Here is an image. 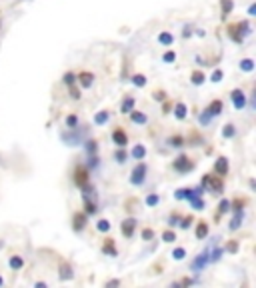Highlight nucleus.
<instances>
[{
	"label": "nucleus",
	"mask_w": 256,
	"mask_h": 288,
	"mask_svg": "<svg viewBox=\"0 0 256 288\" xmlns=\"http://www.w3.org/2000/svg\"><path fill=\"white\" fill-rule=\"evenodd\" d=\"M202 186H204V188H208V192H214V194H220V192H222V180H220V176L204 174V178H202Z\"/></svg>",
	"instance_id": "obj_1"
},
{
	"label": "nucleus",
	"mask_w": 256,
	"mask_h": 288,
	"mask_svg": "<svg viewBox=\"0 0 256 288\" xmlns=\"http://www.w3.org/2000/svg\"><path fill=\"white\" fill-rule=\"evenodd\" d=\"M144 178H146V166H144V164L134 166L132 176H130V182H132V184H136V186H140V184L144 182Z\"/></svg>",
	"instance_id": "obj_2"
},
{
	"label": "nucleus",
	"mask_w": 256,
	"mask_h": 288,
	"mask_svg": "<svg viewBox=\"0 0 256 288\" xmlns=\"http://www.w3.org/2000/svg\"><path fill=\"white\" fill-rule=\"evenodd\" d=\"M230 98H232V104H234V108H236V110L244 108V104H246V96H244L242 90H232Z\"/></svg>",
	"instance_id": "obj_3"
},
{
	"label": "nucleus",
	"mask_w": 256,
	"mask_h": 288,
	"mask_svg": "<svg viewBox=\"0 0 256 288\" xmlns=\"http://www.w3.org/2000/svg\"><path fill=\"white\" fill-rule=\"evenodd\" d=\"M58 276H60V280H72L74 278V272H72V266L68 262H62L60 266H58Z\"/></svg>",
	"instance_id": "obj_4"
},
{
	"label": "nucleus",
	"mask_w": 256,
	"mask_h": 288,
	"mask_svg": "<svg viewBox=\"0 0 256 288\" xmlns=\"http://www.w3.org/2000/svg\"><path fill=\"white\" fill-rule=\"evenodd\" d=\"M174 168H176L178 172H188V170L194 168V164H192V160H188L186 156H178L176 162H174Z\"/></svg>",
	"instance_id": "obj_5"
},
{
	"label": "nucleus",
	"mask_w": 256,
	"mask_h": 288,
	"mask_svg": "<svg viewBox=\"0 0 256 288\" xmlns=\"http://www.w3.org/2000/svg\"><path fill=\"white\" fill-rule=\"evenodd\" d=\"M134 228H136V220H134V218L124 220L122 226H120V230H122V234H124L126 238H130V236L134 234Z\"/></svg>",
	"instance_id": "obj_6"
},
{
	"label": "nucleus",
	"mask_w": 256,
	"mask_h": 288,
	"mask_svg": "<svg viewBox=\"0 0 256 288\" xmlns=\"http://www.w3.org/2000/svg\"><path fill=\"white\" fill-rule=\"evenodd\" d=\"M76 80H78V84H80V86L90 88V86H92V82H94V74H90V72H80V74L76 76Z\"/></svg>",
	"instance_id": "obj_7"
},
{
	"label": "nucleus",
	"mask_w": 256,
	"mask_h": 288,
	"mask_svg": "<svg viewBox=\"0 0 256 288\" xmlns=\"http://www.w3.org/2000/svg\"><path fill=\"white\" fill-rule=\"evenodd\" d=\"M112 140H114V142H116V144H118V146H120V148H122V146H126V144H128V136H126V134H124V130H120V128H118V130H114V132H112Z\"/></svg>",
	"instance_id": "obj_8"
},
{
	"label": "nucleus",
	"mask_w": 256,
	"mask_h": 288,
	"mask_svg": "<svg viewBox=\"0 0 256 288\" xmlns=\"http://www.w3.org/2000/svg\"><path fill=\"white\" fill-rule=\"evenodd\" d=\"M208 260H210V252L206 250L204 254H200V256L194 260V264H192V268H194V270H200V268L204 266V264H208Z\"/></svg>",
	"instance_id": "obj_9"
},
{
	"label": "nucleus",
	"mask_w": 256,
	"mask_h": 288,
	"mask_svg": "<svg viewBox=\"0 0 256 288\" xmlns=\"http://www.w3.org/2000/svg\"><path fill=\"white\" fill-rule=\"evenodd\" d=\"M214 170H216V174L224 176V174L228 172V160H226V158H218L216 164H214Z\"/></svg>",
	"instance_id": "obj_10"
},
{
	"label": "nucleus",
	"mask_w": 256,
	"mask_h": 288,
	"mask_svg": "<svg viewBox=\"0 0 256 288\" xmlns=\"http://www.w3.org/2000/svg\"><path fill=\"white\" fill-rule=\"evenodd\" d=\"M74 180H76L78 186H84V184H86V182H88V174H86V170L78 168V170H76V176H74Z\"/></svg>",
	"instance_id": "obj_11"
},
{
	"label": "nucleus",
	"mask_w": 256,
	"mask_h": 288,
	"mask_svg": "<svg viewBox=\"0 0 256 288\" xmlns=\"http://www.w3.org/2000/svg\"><path fill=\"white\" fill-rule=\"evenodd\" d=\"M206 112H210V116H218V114L222 112V102H220V100H214V102L208 106Z\"/></svg>",
	"instance_id": "obj_12"
},
{
	"label": "nucleus",
	"mask_w": 256,
	"mask_h": 288,
	"mask_svg": "<svg viewBox=\"0 0 256 288\" xmlns=\"http://www.w3.org/2000/svg\"><path fill=\"white\" fill-rule=\"evenodd\" d=\"M242 218H244L242 210H236V214H234V218L230 220V230H236V228L242 224Z\"/></svg>",
	"instance_id": "obj_13"
},
{
	"label": "nucleus",
	"mask_w": 256,
	"mask_h": 288,
	"mask_svg": "<svg viewBox=\"0 0 256 288\" xmlns=\"http://www.w3.org/2000/svg\"><path fill=\"white\" fill-rule=\"evenodd\" d=\"M128 114H130L132 122H136V124H146V120H148L144 112H136V110H130V112H128Z\"/></svg>",
	"instance_id": "obj_14"
},
{
	"label": "nucleus",
	"mask_w": 256,
	"mask_h": 288,
	"mask_svg": "<svg viewBox=\"0 0 256 288\" xmlns=\"http://www.w3.org/2000/svg\"><path fill=\"white\" fill-rule=\"evenodd\" d=\"M86 226V216L84 214H74V230H82Z\"/></svg>",
	"instance_id": "obj_15"
},
{
	"label": "nucleus",
	"mask_w": 256,
	"mask_h": 288,
	"mask_svg": "<svg viewBox=\"0 0 256 288\" xmlns=\"http://www.w3.org/2000/svg\"><path fill=\"white\" fill-rule=\"evenodd\" d=\"M130 110H134V98H126V100L122 102V106H120V112H122V114H128Z\"/></svg>",
	"instance_id": "obj_16"
},
{
	"label": "nucleus",
	"mask_w": 256,
	"mask_h": 288,
	"mask_svg": "<svg viewBox=\"0 0 256 288\" xmlns=\"http://www.w3.org/2000/svg\"><path fill=\"white\" fill-rule=\"evenodd\" d=\"M174 114H176L178 120H184V118H186V104L178 102V104L174 106Z\"/></svg>",
	"instance_id": "obj_17"
},
{
	"label": "nucleus",
	"mask_w": 256,
	"mask_h": 288,
	"mask_svg": "<svg viewBox=\"0 0 256 288\" xmlns=\"http://www.w3.org/2000/svg\"><path fill=\"white\" fill-rule=\"evenodd\" d=\"M172 34L170 32H160V36H158V42L160 44H164V46H170V44H172Z\"/></svg>",
	"instance_id": "obj_18"
},
{
	"label": "nucleus",
	"mask_w": 256,
	"mask_h": 288,
	"mask_svg": "<svg viewBox=\"0 0 256 288\" xmlns=\"http://www.w3.org/2000/svg\"><path fill=\"white\" fill-rule=\"evenodd\" d=\"M102 250H104L106 254H110V256H116V248H114V242H112V240H106L104 246H102Z\"/></svg>",
	"instance_id": "obj_19"
},
{
	"label": "nucleus",
	"mask_w": 256,
	"mask_h": 288,
	"mask_svg": "<svg viewBox=\"0 0 256 288\" xmlns=\"http://www.w3.org/2000/svg\"><path fill=\"white\" fill-rule=\"evenodd\" d=\"M206 234H208V224L206 222H198V226H196V238H206Z\"/></svg>",
	"instance_id": "obj_20"
},
{
	"label": "nucleus",
	"mask_w": 256,
	"mask_h": 288,
	"mask_svg": "<svg viewBox=\"0 0 256 288\" xmlns=\"http://www.w3.org/2000/svg\"><path fill=\"white\" fill-rule=\"evenodd\" d=\"M132 156H134L136 160H142V158L146 156V148H144V146H134V148H132Z\"/></svg>",
	"instance_id": "obj_21"
},
{
	"label": "nucleus",
	"mask_w": 256,
	"mask_h": 288,
	"mask_svg": "<svg viewBox=\"0 0 256 288\" xmlns=\"http://www.w3.org/2000/svg\"><path fill=\"white\" fill-rule=\"evenodd\" d=\"M8 264H10V268L18 270V268H22V264H24V260H22V258H20V256H12Z\"/></svg>",
	"instance_id": "obj_22"
},
{
	"label": "nucleus",
	"mask_w": 256,
	"mask_h": 288,
	"mask_svg": "<svg viewBox=\"0 0 256 288\" xmlns=\"http://www.w3.org/2000/svg\"><path fill=\"white\" fill-rule=\"evenodd\" d=\"M240 68H242L244 72H252V70H254V62H252L250 58H244V60H240Z\"/></svg>",
	"instance_id": "obj_23"
},
{
	"label": "nucleus",
	"mask_w": 256,
	"mask_h": 288,
	"mask_svg": "<svg viewBox=\"0 0 256 288\" xmlns=\"http://www.w3.org/2000/svg\"><path fill=\"white\" fill-rule=\"evenodd\" d=\"M220 8H222V16L230 14V12H232V8H234V4H232V0H222V4H220Z\"/></svg>",
	"instance_id": "obj_24"
},
{
	"label": "nucleus",
	"mask_w": 256,
	"mask_h": 288,
	"mask_svg": "<svg viewBox=\"0 0 256 288\" xmlns=\"http://www.w3.org/2000/svg\"><path fill=\"white\" fill-rule=\"evenodd\" d=\"M190 80H192V84H196V86H200L202 82H204V74L202 72H192V76H190Z\"/></svg>",
	"instance_id": "obj_25"
},
{
	"label": "nucleus",
	"mask_w": 256,
	"mask_h": 288,
	"mask_svg": "<svg viewBox=\"0 0 256 288\" xmlns=\"http://www.w3.org/2000/svg\"><path fill=\"white\" fill-rule=\"evenodd\" d=\"M192 192H194V190H188V188H182V190H178L174 196L178 198V200H184V198H190L192 196Z\"/></svg>",
	"instance_id": "obj_26"
},
{
	"label": "nucleus",
	"mask_w": 256,
	"mask_h": 288,
	"mask_svg": "<svg viewBox=\"0 0 256 288\" xmlns=\"http://www.w3.org/2000/svg\"><path fill=\"white\" fill-rule=\"evenodd\" d=\"M96 228H98L100 232H108V230H110V222H108V220H98V222H96Z\"/></svg>",
	"instance_id": "obj_27"
},
{
	"label": "nucleus",
	"mask_w": 256,
	"mask_h": 288,
	"mask_svg": "<svg viewBox=\"0 0 256 288\" xmlns=\"http://www.w3.org/2000/svg\"><path fill=\"white\" fill-rule=\"evenodd\" d=\"M132 84H134V86H138V88L146 86V76H142V74H136V76L132 78Z\"/></svg>",
	"instance_id": "obj_28"
},
{
	"label": "nucleus",
	"mask_w": 256,
	"mask_h": 288,
	"mask_svg": "<svg viewBox=\"0 0 256 288\" xmlns=\"http://www.w3.org/2000/svg\"><path fill=\"white\" fill-rule=\"evenodd\" d=\"M222 136H224V138H232V136H234V126H232V124H226V126L222 128Z\"/></svg>",
	"instance_id": "obj_29"
},
{
	"label": "nucleus",
	"mask_w": 256,
	"mask_h": 288,
	"mask_svg": "<svg viewBox=\"0 0 256 288\" xmlns=\"http://www.w3.org/2000/svg\"><path fill=\"white\" fill-rule=\"evenodd\" d=\"M106 120H108V112H106V110H104V112H98V114L94 116V122H96V124H104Z\"/></svg>",
	"instance_id": "obj_30"
},
{
	"label": "nucleus",
	"mask_w": 256,
	"mask_h": 288,
	"mask_svg": "<svg viewBox=\"0 0 256 288\" xmlns=\"http://www.w3.org/2000/svg\"><path fill=\"white\" fill-rule=\"evenodd\" d=\"M76 82V76L72 74V72H66V74H64V84H66V86H72Z\"/></svg>",
	"instance_id": "obj_31"
},
{
	"label": "nucleus",
	"mask_w": 256,
	"mask_h": 288,
	"mask_svg": "<svg viewBox=\"0 0 256 288\" xmlns=\"http://www.w3.org/2000/svg\"><path fill=\"white\" fill-rule=\"evenodd\" d=\"M182 142H184V140H182V136H172V138L168 140V144H170V146H176V148H180V146H182Z\"/></svg>",
	"instance_id": "obj_32"
},
{
	"label": "nucleus",
	"mask_w": 256,
	"mask_h": 288,
	"mask_svg": "<svg viewBox=\"0 0 256 288\" xmlns=\"http://www.w3.org/2000/svg\"><path fill=\"white\" fill-rule=\"evenodd\" d=\"M186 256V250L184 248H174V252H172V258L174 260H182Z\"/></svg>",
	"instance_id": "obj_33"
},
{
	"label": "nucleus",
	"mask_w": 256,
	"mask_h": 288,
	"mask_svg": "<svg viewBox=\"0 0 256 288\" xmlns=\"http://www.w3.org/2000/svg\"><path fill=\"white\" fill-rule=\"evenodd\" d=\"M162 240H164V242H174V240H176V234L170 232V230H166V232L162 234Z\"/></svg>",
	"instance_id": "obj_34"
},
{
	"label": "nucleus",
	"mask_w": 256,
	"mask_h": 288,
	"mask_svg": "<svg viewBox=\"0 0 256 288\" xmlns=\"http://www.w3.org/2000/svg\"><path fill=\"white\" fill-rule=\"evenodd\" d=\"M146 204H148V206H156V204H158V196H156V194H150V196L146 198Z\"/></svg>",
	"instance_id": "obj_35"
},
{
	"label": "nucleus",
	"mask_w": 256,
	"mask_h": 288,
	"mask_svg": "<svg viewBox=\"0 0 256 288\" xmlns=\"http://www.w3.org/2000/svg\"><path fill=\"white\" fill-rule=\"evenodd\" d=\"M66 124H68V128H76V124H78V118H76L74 114H70V116L66 118Z\"/></svg>",
	"instance_id": "obj_36"
},
{
	"label": "nucleus",
	"mask_w": 256,
	"mask_h": 288,
	"mask_svg": "<svg viewBox=\"0 0 256 288\" xmlns=\"http://www.w3.org/2000/svg\"><path fill=\"white\" fill-rule=\"evenodd\" d=\"M210 80L212 82H220L222 80V70H214V72H212V76H210Z\"/></svg>",
	"instance_id": "obj_37"
},
{
	"label": "nucleus",
	"mask_w": 256,
	"mask_h": 288,
	"mask_svg": "<svg viewBox=\"0 0 256 288\" xmlns=\"http://www.w3.org/2000/svg\"><path fill=\"white\" fill-rule=\"evenodd\" d=\"M68 88H70V96H72L74 100H78V98H80V90H78V88H76L74 84H72V86H68Z\"/></svg>",
	"instance_id": "obj_38"
},
{
	"label": "nucleus",
	"mask_w": 256,
	"mask_h": 288,
	"mask_svg": "<svg viewBox=\"0 0 256 288\" xmlns=\"http://www.w3.org/2000/svg\"><path fill=\"white\" fill-rule=\"evenodd\" d=\"M228 210H230V202L228 200H222L218 204V212H228Z\"/></svg>",
	"instance_id": "obj_39"
},
{
	"label": "nucleus",
	"mask_w": 256,
	"mask_h": 288,
	"mask_svg": "<svg viewBox=\"0 0 256 288\" xmlns=\"http://www.w3.org/2000/svg\"><path fill=\"white\" fill-rule=\"evenodd\" d=\"M152 236H154V232H152L150 228H146V230H142V240H152Z\"/></svg>",
	"instance_id": "obj_40"
},
{
	"label": "nucleus",
	"mask_w": 256,
	"mask_h": 288,
	"mask_svg": "<svg viewBox=\"0 0 256 288\" xmlns=\"http://www.w3.org/2000/svg\"><path fill=\"white\" fill-rule=\"evenodd\" d=\"M162 60H164V62H174V60H176V54H174V52H166V54L162 56Z\"/></svg>",
	"instance_id": "obj_41"
},
{
	"label": "nucleus",
	"mask_w": 256,
	"mask_h": 288,
	"mask_svg": "<svg viewBox=\"0 0 256 288\" xmlns=\"http://www.w3.org/2000/svg\"><path fill=\"white\" fill-rule=\"evenodd\" d=\"M86 202V214H94L96 212V204H92L90 200H84Z\"/></svg>",
	"instance_id": "obj_42"
},
{
	"label": "nucleus",
	"mask_w": 256,
	"mask_h": 288,
	"mask_svg": "<svg viewBox=\"0 0 256 288\" xmlns=\"http://www.w3.org/2000/svg\"><path fill=\"white\" fill-rule=\"evenodd\" d=\"M116 160H118V162H124V160H126V152H124V150H118V152H116Z\"/></svg>",
	"instance_id": "obj_43"
},
{
	"label": "nucleus",
	"mask_w": 256,
	"mask_h": 288,
	"mask_svg": "<svg viewBox=\"0 0 256 288\" xmlns=\"http://www.w3.org/2000/svg\"><path fill=\"white\" fill-rule=\"evenodd\" d=\"M232 206H234V210H242L244 200H234V202H232Z\"/></svg>",
	"instance_id": "obj_44"
},
{
	"label": "nucleus",
	"mask_w": 256,
	"mask_h": 288,
	"mask_svg": "<svg viewBox=\"0 0 256 288\" xmlns=\"http://www.w3.org/2000/svg\"><path fill=\"white\" fill-rule=\"evenodd\" d=\"M86 148H88V152H90V154H94L98 146H96V142H86Z\"/></svg>",
	"instance_id": "obj_45"
},
{
	"label": "nucleus",
	"mask_w": 256,
	"mask_h": 288,
	"mask_svg": "<svg viewBox=\"0 0 256 288\" xmlns=\"http://www.w3.org/2000/svg\"><path fill=\"white\" fill-rule=\"evenodd\" d=\"M120 284V280H108L106 282V288H112V286H118Z\"/></svg>",
	"instance_id": "obj_46"
},
{
	"label": "nucleus",
	"mask_w": 256,
	"mask_h": 288,
	"mask_svg": "<svg viewBox=\"0 0 256 288\" xmlns=\"http://www.w3.org/2000/svg\"><path fill=\"white\" fill-rule=\"evenodd\" d=\"M190 222H192V218H184L180 226H182V228H188V226H190Z\"/></svg>",
	"instance_id": "obj_47"
},
{
	"label": "nucleus",
	"mask_w": 256,
	"mask_h": 288,
	"mask_svg": "<svg viewBox=\"0 0 256 288\" xmlns=\"http://www.w3.org/2000/svg\"><path fill=\"white\" fill-rule=\"evenodd\" d=\"M226 248H228L230 252H236V242H230V244H228Z\"/></svg>",
	"instance_id": "obj_48"
},
{
	"label": "nucleus",
	"mask_w": 256,
	"mask_h": 288,
	"mask_svg": "<svg viewBox=\"0 0 256 288\" xmlns=\"http://www.w3.org/2000/svg\"><path fill=\"white\" fill-rule=\"evenodd\" d=\"M164 92H154V100H164Z\"/></svg>",
	"instance_id": "obj_49"
},
{
	"label": "nucleus",
	"mask_w": 256,
	"mask_h": 288,
	"mask_svg": "<svg viewBox=\"0 0 256 288\" xmlns=\"http://www.w3.org/2000/svg\"><path fill=\"white\" fill-rule=\"evenodd\" d=\"M178 222H180V218H178V216H172V218H170V224H172V226L178 224Z\"/></svg>",
	"instance_id": "obj_50"
},
{
	"label": "nucleus",
	"mask_w": 256,
	"mask_h": 288,
	"mask_svg": "<svg viewBox=\"0 0 256 288\" xmlns=\"http://www.w3.org/2000/svg\"><path fill=\"white\" fill-rule=\"evenodd\" d=\"M208 120H210V114H202V116H200V122H202V124H206Z\"/></svg>",
	"instance_id": "obj_51"
},
{
	"label": "nucleus",
	"mask_w": 256,
	"mask_h": 288,
	"mask_svg": "<svg viewBox=\"0 0 256 288\" xmlns=\"http://www.w3.org/2000/svg\"><path fill=\"white\" fill-rule=\"evenodd\" d=\"M248 12H250V16H252V14H254V12H256V6H254V4H252V6H250V8H248Z\"/></svg>",
	"instance_id": "obj_52"
},
{
	"label": "nucleus",
	"mask_w": 256,
	"mask_h": 288,
	"mask_svg": "<svg viewBox=\"0 0 256 288\" xmlns=\"http://www.w3.org/2000/svg\"><path fill=\"white\" fill-rule=\"evenodd\" d=\"M4 284V280H2V276H0V286H2Z\"/></svg>",
	"instance_id": "obj_53"
},
{
	"label": "nucleus",
	"mask_w": 256,
	"mask_h": 288,
	"mask_svg": "<svg viewBox=\"0 0 256 288\" xmlns=\"http://www.w3.org/2000/svg\"><path fill=\"white\" fill-rule=\"evenodd\" d=\"M2 246H4V242H2V240H0V248H2Z\"/></svg>",
	"instance_id": "obj_54"
},
{
	"label": "nucleus",
	"mask_w": 256,
	"mask_h": 288,
	"mask_svg": "<svg viewBox=\"0 0 256 288\" xmlns=\"http://www.w3.org/2000/svg\"><path fill=\"white\" fill-rule=\"evenodd\" d=\"M0 26H2V24H0Z\"/></svg>",
	"instance_id": "obj_55"
}]
</instances>
